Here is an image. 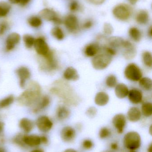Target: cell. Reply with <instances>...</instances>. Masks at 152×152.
<instances>
[{
    "label": "cell",
    "instance_id": "1",
    "mask_svg": "<svg viewBox=\"0 0 152 152\" xmlns=\"http://www.w3.org/2000/svg\"><path fill=\"white\" fill-rule=\"evenodd\" d=\"M41 90L38 83L30 81L26 90L18 96L17 101L19 104L24 106H33L41 97Z\"/></svg>",
    "mask_w": 152,
    "mask_h": 152
},
{
    "label": "cell",
    "instance_id": "2",
    "mask_svg": "<svg viewBox=\"0 0 152 152\" xmlns=\"http://www.w3.org/2000/svg\"><path fill=\"white\" fill-rule=\"evenodd\" d=\"M112 56L101 47L100 51L92 60L93 67L96 70H103L107 68L111 63Z\"/></svg>",
    "mask_w": 152,
    "mask_h": 152
},
{
    "label": "cell",
    "instance_id": "3",
    "mask_svg": "<svg viewBox=\"0 0 152 152\" xmlns=\"http://www.w3.org/2000/svg\"><path fill=\"white\" fill-rule=\"evenodd\" d=\"M123 142L127 149L130 151H136L141 146L142 143L141 136L137 132L130 131L125 135Z\"/></svg>",
    "mask_w": 152,
    "mask_h": 152
},
{
    "label": "cell",
    "instance_id": "4",
    "mask_svg": "<svg viewBox=\"0 0 152 152\" xmlns=\"http://www.w3.org/2000/svg\"><path fill=\"white\" fill-rule=\"evenodd\" d=\"M124 74L127 79L133 81H139L142 77L141 69L135 63L129 64L125 69Z\"/></svg>",
    "mask_w": 152,
    "mask_h": 152
},
{
    "label": "cell",
    "instance_id": "5",
    "mask_svg": "<svg viewBox=\"0 0 152 152\" xmlns=\"http://www.w3.org/2000/svg\"><path fill=\"white\" fill-rule=\"evenodd\" d=\"M112 12L117 19L122 21H125L130 18L132 14V10L129 5L125 4H121L115 7Z\"/></svg>",
    "mask_w": 152,
    "mask_h": 152
},
{
    "label": "cell",
    "instance_id": "6",
    "mask_svg": "<svg viewBox=\"0 0 152 152\" xmlns=\"http://www.w3.org/2000/svg\"><path fill=\"white\" fill-rule=\"evenodd\" d=\"M39 16L46 21L53 22L56 25H60L62 20L58 13L53 9L44 8L39 12Z\"/></svg>",
    "mask_w": 152,
    "mask_h": 152
},
{
    "label": "cell",
    "instance_id": "7",
    "mask_svg": "<svg viewBox=\"0 0 152 152\" xmlns=\"http://www.w3.org/2000/svg\"><path fill=\"white\" fill-rule=\"evenodd\" d=\"M35 125L40 132L46 134L51 130L53 126V122L49 117L43 115L37 118Z\"/></svg>",
    "mask_w": 152,
    "mask_h": 152
},
{
    "label": "cell",
    "instance_id": "8",
    "mask_svg": "<svg viewBox=\"0 0 152 152\" xmlns=\"http://www.w3.org/2000/svg\"><path fill=\"white\" fill-rule=\"evenodd\" d=\"M34 46L37 53L43 57L46 56L51 51L45 39L42 37L35 39Z\"/></svg>",
    "mask_w": 152,
    "mask_h": 152
},
{
    "label": "cell",
    "instance_id": "9",
    "mask_svg": "<svg viewBox=\"0 0 152 152\" xmlns=\"http://www.w3.org/2000/svg\"><path fill=\"white\" fill-rule=\"evenodd\" d=\"M112 124L118 134L124 132L126 125V118L124 114L118 113L114 116L112 120Z\"/></svg>",
    "mask_w": 152,
    "mask_h": 152
},
{
    "label": "cell",
    "instance_id": "10",
    "mask_svg": "<svg viewBox=\"0 0 152 152\" xmlns=\"http://www.w3.org/2000/svg\"><path fill=\"white\" fill-rule=\"evenodd\" d=\"M16 73L19 80V85L21 87L24 88L26 87V83L31 76L30 70L26 67L21 66L17 69Z\"/></svg>",
    "mask_w": 152,
    "mask_h": 152
},
{
    "label": "cell",
    "instance_id": "11",
    "mask_svg": "<svg viewBox=\"0 0 152 152\" xmlns=\"http://www.w3.org/2000/svg\"><path fill=\"white\" fill-rule=\"evenodd\" d=\"M121 48L123 49V56L126 59H132L136 55V49L129 41L124 40Z\"/></svg>",
    "mask_w": 152,
    "mask_h": 152
},
{
    "label": "cell",
    "instance_id": "12",
    "mask_svg": "<svg viewBox=\"0 0 152 152\" xmlns=\"http://www.w3.org/2000/svg\"><path fill=\"white\" fill-rule=\"evenodd\" d=\"M23 141L26 148H37L41 145L40 136L34 134H24Z\"/></svg>",
    "mask_w": 152,
    "mask_h": 152
},
{
    "label": "cell",
    "instance_id": "13",
    "mask_svg": "<svg viewBox=\"0 0 152 152\" xmlns=\"http://www.w3.org/2000/svg\"><path fill=\"white\" fill-rule=\"evenodd\" d=\"M21 41V36L17 33H12L7 36L5 41V49L7 51L12 50Z\"/></svg>",
    "mask_w": 152,
    "mask_h": 152
},
{
    "label": "cell",
    "instance_id": "14",
    "mask_svg": "<svg viewBox=\"0 0 152 152\" xmlns=\"http://www.w3.org/2000/svg\"><path fill=\"white\" fill-rule=\"evenodd\" d=\"M51 102L50 97L45 95L40 97L39 100L33 105L32 112L35 113H39L43 110L47 108Z\"/></svg>",
    "mask_w": 152,
    "mask_h": 152
},
{
    "label": "cell",
    "instance_id": "15",
    "mask_svg": "<svg viewBox=\"0 0 152 152\" xmlns=\"http://www.w3.org/2000/svg\"><path fill=\"white\" fill-rule=\"evenodd\" d=\"M61 138L65 142H70L75 139L76 137V130L70 126L64 127L60 133Z\"/></svg>",
    "mask_w": 152,
    "mask_h": 152
},
{
    "label": "cell",
    "instance_id": "16",
    "mask_svg": "<svg viewBox=\"0 0 152 152\" xmlns=\"http://www.w3.org/2000/svg\"><path fill=\"white\" fill-rule=\"evenodd\" d=\"M66 28L70 33H75L79 28V21L76 17L69 15L65 18L64 21Z\"/></svg>",
    "mask_w": 152,
    "mask_h": 152
},
{
    "label": "cell",
    "instance_id": "17",
    "mask_svg": "<svg viewBox=\"0 0 152 152\" xmlns=\"http://www.w3.org/2000/svg\"><path fill=\"white\" fill-rule=\"evenodd\" d=\"M19 127L23 133L29 134L32 132L35 127V123L30 119L22 118L19 122Z\"/></svg>",
    "mask_w": 152,
    "mask_h": 152
},
{
    "label": "cell",
    "instance_id": "18",
    "mask_svg": "<svg viewBox=\"0 0 152 152\" xmlns=\"http://www.w3.org/2000/svg\"><path fill=\"white\" fill-rule=\"evenodd\" d=\"M128 96L129 101L134 104H138L142 101V93L137 88L131 89L129 91Z\"/></svg>",
    "mask_w": 152,
    "mask_h": 152
},
{
    "label": "cell",
    "instance_id": "19",
    "mask_svg": "<svg viewBox=\"0 0 152 152\" xmlns=\"http://www.w3.org/2000/svg\"><path fill=\"white\" fill-rule=\"evenodd\" d=\"M63 77L67 80L75 81L79 79V75L76 69L73 67H68L64 71Z\"/></svg>",
    "mask_w": 152,
    "mask_h": 152
},
{
    "label": "cell",
    "instance_id": "20",
    "mask_svg": "<svg viewBox=\"0 0 152 152\" xmlns=\"http://www.w3.org/2000/svg\"><path fill=\"white\" fill-rule=\"evenodd\" d=\"M141 117L142 112L137 107H131L127 113V118L131 122H137L141 119Z\"/></svg>",
    "mask_w": 152,
    "mask_h": 152
},
{
    "label": "cell",
    "instance_id": "21",
    "mask_svg": "<svg viewBox=\"0 0 152 152\" xmlns=\"http://www.w3.org/2000/svg\"><path fill=\"white\" fill-rule=\"evenodd\" d=\"M129 90L126 85L123 83L117 84L115 87V93L116 96L119 99H123L128 95Z\"/></svg>",
    "mask_w": 152,
    "mask_h": 152
},
{
    "label": "cell",
    "instance_id": "22",
    "mask_svg": "<svg viewBox=\"0 0 152 152\" xmlns=\"http://www.w3.org/2000/svg\"><path fill=\"white\" fill-rule=\"evenodd\" d=\"M109 101V95L104 92L101 91L97 93L95 97V102L100 106H105Z\"/></svg>",
    "mask_w": 152,
    "mask_h": 152
},
{
    "label": "cell",
    "instance_id": "23",
    "mask_svg": "<svg viewBox=\"0 0 152 152\" xmlns=\"http://www.w3.org/2000/svg\"><path fill=\"white\" fill-rule=\"evenodd\" d=\"M101 47L96 43L87 45L84 49V54L88 57H94L100 51Z\"/></svg>",
    "mask_w": 152,
    "mask_h": 152
},
{
    "label": "cell",
    "instance_id": "24",
    "mask_svg": "<svg viewBox=\"0 0 152 152\" xmlns=\"http://www.w3.org/2000/svg\"><path fill=\"white\" fill-rule=\"evenodd\" d=\"M124 39L118 37H112L107 40L108 46L115 49L120 48L122 47Z\"/></svg>",
    "mask_w": 152,
    "mask_h": 152
},
{
    "label": "cell",
    "instance_id": "25",
    "mask_svg": "<svg viewBox=\"0 0 152 152\" xmlns=\"http://www.w3.org/2000/svg\"><path fill=\"white\" fill-rule=\"evenodd\" d=\"M70 111L67 107L60 106L58 107L56 111V116L59 120H64L69 117Z\"/></svg>",
    "mask_w": 152,
    "mask_h": 152
},
{
    "label": "cell",
    "instance_id": "26",
    "mask_svg": "<svg viewBox=\"0 0 152 152\" xmlns=\"http://www.w3.org/2000/svg\"><path fill=\"white\" fill-rule=\"evenodd\" d=\"M28 23L29 26L34 28H38L42 26L43 20L40 16L32 15L28 18Z\"/></svg>",
    "mask_w": 152,
    "mask_h": 152
},
{
    "label": "cell",
    "instance_id": "27",
    "mask_svg": "<svg viewBox=\"0 0 152 152\" xmlns=\"http://www.w3.org/2000/svg\"><path fill=\"white\" fill-rule=\"evenodd\" d=\"M149 20V15L146 10H141L138 12L136 16L137 23L141 25H145Z\"/></svg>",
    "mask_w": 152,
    "mask_h": 152
},
{
    "label": "cell",
    "instance_id": "28",
    "mask_svg": "<svg viewBox=\"0 0 152 152\" xmlns=\"http://www.w3.org/2000/svg\"><path fill=\"white\" fill-rule=\"evenodd\" d=\"M139 81V86L144 90L150 91L152 88V80L147 77H142Z\"/></svg>",
    "mask_w": 152,
    "mask_h": 152
},
{
    "label": "cell",
    "instance_id": "29",
    "mask_svg": "<svg viewBox=\"0 0 152 152\" xmlns=\"http://www.w3.org/2000/svg\"><path fill=\"white\" fill-rule=\"evenodd\" d=\"M11 9V7L8 2H0V18L6 17L10 13Z\"/></svg>",
    "mask_w": 152,
    "mask_h": 152
},
{
    "label": "cell",
    "instance_id": "30",
    "mask_svg": "<svg viewBox=\"0 0 152 152\" xmlns=\"http://www.w3.org/2000/svg\"><path fill=\"white\" fill-rule=\"evenodd\" d=\"M129 35L130 37L136 42H139L142 39V33L136 27H132L129 29Z\"/></svg>",
    "mask_w": 152,
    "mask_h": 152
},
{
    "label": "cell",
    "instance_id": "31",
    "mask_svg": "<svg viewBox=\"0 0 152 152\" xmlns=\"http://www.w3.org/2000/svg\"><path fill=\"white\" fill-rule=\"evenodd\" d=\"M51 34L52 36L55 39L59 41H61L64 39V32L62 31V28L56 26L54 27L51 30Z\"/></svg>",
    "mask_w": 152,
    "mask_h": 152
},
{
    "label": "cell",
    "instance_id": "32",
    "mask_svg": "<svg viewBox=\"0 0 152 152\" xmlns=\"http://www.w3.org/2000/svg\"><path fill=\"white\" fill-rule=\"evenodd\" d=\"M24 133H19L15 135L12 138V142L15 145H18L19 147L22 148H26L23 141V137Z\"/></svg>",
    "mask_w": 152,
    "mask_h": 152
},
{
    "label": "cell",
    "instance_id": "33",
    "mask_svg": "<svg viewBox=\"0 0 152 152\" xmlns=\"http://www.w3.org/2000/svg\"><path fill=\"white\" fill-rule=\"evenodd\" d=\"M14 101V97L12 95H10L0 100V109L7 108L12 104Z\"/></svg>",
    "mask_w": 152,
    "mask_h": 152
},
{
    "label": "cell",
    "instance_id": "34",
    "mask_svg": "<svg viewBox=\"0 0 152 152\" xmlns=\"http://www.w3.org/2000/svg\"><path fill=\"white\" fill-rule=\"evenodd\" d=\"M23 40L25 46L28 49H30L34 46L35 38L33 36L27 34L23 37Z\"/></svg>",
    "mask_w": 152,
    "mask_h": 152
},
{
    "label": "cell",
    "instance_id": "35",
    "mask_svg": "<svg viewBox=\"0 0 152 152\" xmlns=\"http://www.w3.org/2000/svg\"><path fill=\"white\" fill-rule=\"evenodd\" d=\"M142 112L146 117H150L152 114V104L151 102H145L142 106Z\"/></svg>",
    "mask_w": 152,
    "mask_h": 152
},
{
    "label": "cell",
    "instance_id": "36",
    "mask_svg": "<svg viewBox=\"0 0 152 152\" xmlns=\"http://www.w3.org/2000/svg\"><path fill=\"white\" fill-rule=\"evenodd\" d=\"M142 60L145 65L149 68L152 66V54L150 52L145 51L142 53Z\"/></svg>",
    "mask_w": 152,
    "mask_h": 152
},
{
    "label": "cell",
    "instance_id": "37",
    "mask_svg": "<svg viewBox=\"0 0 152 152\" xmlns=\"http://www.w3.org/2000/svg\"><path fill=\"white\" fill-rule=\"evenodd\" d=\"M106 84L108 87L110 88L115 87L117 84V77L113 75L108 76L106 80Z\"/></svg>",
    "mask_w": 152,
    "mask_h": 152
},
{
    "label": "cell",
    "instance_id": "38",
    "mask_svg": "<svg viewBox=\"0 0 152 152\" xmlns=\"http://www.w3.org/2000/svg\"><path fill=\"white\" fill-rule=\"evenodd\" d=\"M111 135V131L109 129L106 127H104L100 129L99 132V136L102 139L108 138Z\"/></svg>",
    "mask_w": 152,
    "mask_h": 152
},
{
    "label": "cell",
    "instance_id": "39",
    "mask_svg": "<svg viewBox=\"0 0 152 152\" xmlns=\"http://www.w3.org/2000/svg\"><path fill=\"white\" fill-rule=\"evenodd\" d=\"M10 27L9 23L6 21L0 22V36H2L7 32Z\"/></svg>",
    "mask_w": 152,
    "mask_h": 152
},
{
    "label": "cell",
    "instance_id": "40",
    "mask_svg": "<svg viewBox=\"0 0 152 152\" xmlns=\"http://www.w3.org/2000/svg\"><path fill=\"white\" fill-rule=\"evenodd\" d=\"M103 31L105 35H110L113 32L112 26L109 23H105L104 25Z\"/></svg>",
    "mask_w": 152,
    "mask_h": 152
},
{
    "label": "cell",
    "instance_id": "41",
    "mask_svg": "<svg viewBox=\"0 0 152 152\" xmlns=\"http://www.w3.org/2000/svg\"><path fill=\"white\" fill-rule=\"evenodd\" d=\"M93 143L90 139H85L82 143V146L84 149L86 150H89L92 149L93 146Z\"/></svg>",
    "mask_w": 152,
    "mask_h": 152
},
{
    "label": "cell",
    "instance_id": "42",
    "mask_svg": "<svg viewBox=\"0 0 152 152\" xmlns=\"http://www.w3.org/2000/svg\"><path fill=\"white\" fill-rule=\"evenodd\" d=\"M97 113V109L94 107H91L87 109L86 114L87 117L90 118H93L96 116Z\"/></svg>",
    "mask_w": 152,
    "mask_h": 152
},
{
    "label": "cell",
    "instance_id": "43",
    "mask_svg": "<svg viewBox=\"0 0 152 152\" xmlns=\"http://www.w3.org/2000/svg\"><path fill=\"white\" fill-rule=\"evenodd\" d=\"M79 7V4L76 1H73L70 4V9L71 11H76L78 10Z\"/></svg>",
    "mask_w": 152,
    "mask_h": 152
},
{
    "label": "cell",
    "instance_id": "44",
    "mask_svg": "<svg viewBox=\"0 0 152 152\" xmlns=\"http://www.w3.org/2000/svg\"><path fill=\"white\" fill-rule=\"evenodd\" d=\"M40 141H41V144L44 145H46L49 143V138L45 134L42 135L40 136Z\"/></svg>",
    "mask_w": 152,
    "mask_h": 152
},
{
    "label": "cell",
    "instance_id": "45",
    "mask_svg": "<svg viewBox=\"0 0 152 152\" xmlns=\"http://www.w3.org/2000/svg\"><path fill=\"white\" fill-rule=\"evenodd\" d=\"M93 26V21L91 20H88L85 22V23L83 24V28L85 29H89L91 28Z\"/></svg>",
    "mask_w": 152,
    "mask_h": 152
},
{
    "label": "cell",
    "instance_id": "46",
    "mask_svg": "<svg viewBox=\"0 0 152 152\" xmlns=\"http://www.w3.org/2000/svg\"><path fill=\"white\" fill-rule=\"evenodd\" d=\"M31 1V0H21L19 4L22 7H25Z\"/></svg>",
    "mask_w": 152,
    "mask_h": 152
},
{
    "label": "cell",
    "instance_id": "47",
    "mask_svg": "<svg viewBox=\"0 0 152 152\" xmlns=\"http://www.w3.org/2000/svg\"><path fill=\"white\" fill-rule=\"evenodd\" d=\"M110 147L113 151H117L118 149V145L117 142H112L111 144Z\"/></svg>",
    "mask_w": 152,
    "mask_h": 152
},
{
    "label": "cell",
    "instance_id": "48",
    "mask_svg": "<svg viewBox=\"0 0 152 152\" xmlns=\"http://www.w3.org/2000/svg\"><path fill=\"white\" fill-rule=\"evenodd\" d=\"M89 1L94 4H99L103 3L105 0H89Z\"/></svg>",
    "mask_w": 152,
    "mask_h": 152
},
{
    "label": "cell",
    "instance_id": "49",
    "mask_svg": "<svg viewBox=\"0 0 152 152\" xmlns=\"http://www.w3.org/2000/svg\"><path fill=\"white\" fill-rule=\"evenodd\" d=\"M4 124L3 122L2 121H0V136L2 134L4 129Z\"/></svg>",
    "mask_w": 152,
    "mask_h": 152
},
{
    "label": "cell",
    "instance_id": "50",
    "mask_svg": "<svg viewBox=\"0 0 152 152\" xmlns=\"http://www.w3.org/2000/svg\"><path fill=\"white\" fill-rule=\"evenodd\" d=\"M30 152H45L43 149L41 148H35L34 150H32Z\"/></svg>",
    "mask_w": 152,
    "mask_h": 152
},
{
    "label": "cell",
    "instance_id": "51",
    "mask_svg": "<svg viewBox=\"0 0 152 152\" xmlns=\"http://www.w3.org/2000/svg\"><path fill=\"white\" fill-rule=\"evenodd\" d=\"M21 0H9V2L12 4H19Z\"/></svg>",
    "mask_w": 152,
    "mask_h": 152
},
{
    "label": "cell",
    "instance_id": "52",
    "mask_svg": "<svg viewBox=\"0 0 152 152\" xmlns=\"http://www.w3.org/2000/svg\"><path fill=\"white\" fill-rule=\"evenodd\" d=\"M127 1H128L131 4L134 5V4H136L139 0H127Z\"/></svg>",
    "mask_w": 152,
    "mask_h": 152
},
{
    "label": "cell",
    "instance_id": "53",
    "mask_svg": "<svg viewBox=\"0 0 152 152\" xmlns=\"http://www.w3.org/2000/svg\"><path fill=\"white\" fill-rule=\"evenodd\" d=\"M63 152H77L76 150H74L73 149H71V148H69V149H67L65 150Z\"/></svg>",
    "mask_w": 152,
    "mask_h": 152
},
{
    "label": "cell",
    "instance_id": "54",
    "mask_svg": "<svg viewBox=\"0 0 152 152\" xmlns=\"http://www.w3.org/2000/svg\"><path fill=\"white\" fill-rule=\"evenodd\" d=\"M148 35L150 37H151L152 36V26L149 28L148 30Z\"/></svg>",
    "mask_w": 152,
    "mask_h": 152
},
{
    "label": "cell",
    "instance_id": "55",
    "mask_svg": "<svg viewBox=\"0 0 152 152\" xmlns=\"http://www.w3.org/2000/svg\"><path fill=\"white\" fill-rule=\"evenodd\" d=\"M147 152H152V144L151 143L149 145L148 147V149H147Z\"/></svg>",
    "mask_w": 152,
    "mask_h": 152
},
{
    "label": "cell",
    "instance_id": "56",
    "mask_svg": "<svg viewBox=\"0 0 152 152\" xmlns=\"http://www.w3.org/2000/svg\"><path fill=\"white\" fill-rule=\"evenodd\" d=\"M0 152H6V151L3 147H0Z\"/></svg>",
    "mask_w": 152,
    "mask_h": 152
},
{
    "label": "cell",
    "instance_id": "57",
    "mask_svg": "<svg viewBox=\"0 0 152 152\" xmlns=\"http://www.w3.org/2000/svg\"><path fill=\"white\" fill-rule=\"evenodd\" d=\"M151 129H152V126H151L150 127V134H151V133H152V131H151Z\"/></svg>",
    "mask_w": 152,
    "mask_h": 152
},
{
    "label": "cell",
    "instance_id": "58",
    "mask_svg": "<svg viewBox=\"0 0 152 152\" xmlns=\"http://www.w3.org/2000/svg\"><path fill=\"white\" fill-rule=\"evenodd\" d=\"M129 152H137L136 151H129Z\"/></svg>",
    "mask_w": 152,
    "mask_h": 152
}]
</instances>
